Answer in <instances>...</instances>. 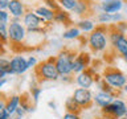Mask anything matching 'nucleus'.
Wrapping results in <instances>:
<instances>
[{"instance_id":"1","label":"nucleus","mask_w":127,"mask_h":119,"mask_svg":"<svg viewBox=\"0 0 127 119\" xmlns=\"http://www.w3.org/2000/svg\"><path fill=\"white\" fill-rule=\"evenodd\" d=\"M73 61L70 54L67 53H61L56 60V66H57V70L60 75H67L73 71Z\"/></svg>"},{"instance_id":"2","label":"nucleus","mask_w":127,"mask_h":119,"mask_svg":"<svg viewBox=\"0 0 127 119\" xmlns=\"http://www.w3.org/2000/svg\"><path fill=\"white\" fill-rule=\"evenodd\" d=\"M105 81L109 83L110 86L115 87V89H121V87H125L126 82H127V78L125 77V74L121 73V71L111 70V71H107L105 74Z\"/></svg>"},{"instance_id":"3","label":"nucleus","mask_w":127,"mask_h":119,"mask_svg":"<svg viewBox=\"0 0 127 119\" xmlns=\"http://www.w3.org/2000/svg\"><path fill=\"white\" fill-rule=\"evenodd\" d=\"M40 75L45 79H49V81H56L60 77V73L57 70V66L53 61H48L44 62L41 67H40Z\"/></svg>"},{"instance_id":"4","label":"nucleus","mask_w":127,"mask_h":119,"mask_svg":"<svg viewBox=\"0 0 127 119\" xmlns=\"http://www.w3.org/2000/svg\"><path fill=\"white\" fill-rule=\"evenodd\" d=\"M103 110H105V113H107V114H111L117 118H122V117H125V114H126L127 106L123 101H121V99H115V101H113L109 106H106Z\"/></svg>"},{"instance_id":"5","label":"nucleus","mask_w":127,"mask_h":119,"mask_svg":"<svg viewBox=\"0 0 127 119\" xmlns=\"http://www.w3.org/2000/svg\"><path fill=\"white\" fill-rule=\"evenodd\" d=\"M89 42L93 49L95 50H103L106 48V44H107V40H106V36L103 34L102 30H95L90 34L89 37Z\"/></svg>"},{"instance_id":"6","label":"nucleus","mask_w":127,"mask_h":119,"mask_svg":"<svg viewBox=\"0 0 127 119\" xmlns=\"http://www.w3.org/2000/svg\"><path fill=\"white\" fill-rule=\"evenodd\" d=\"M8 34H9V38L12 41L20 42L21 40H24V37H25V28L17 21L11 23L9 28H8Z\"/></svg>"},{"instance_id":"7","label":"nucleus","mask_w":127,"mask_h":119,"mask_svg":"<svg viewBox=\"0 0 127 119\" xmlns=\"http://www.w3.org/2000/svg\"><path fill=\"white\" fill-rule=\"evenodd\" d=\"M11 69L13 74H23L29 69L28 67V60H25L23 56H15L11 60Z\"/></svg>"},{"instance_id":"8","label":"nucleus","mask_w":127,"mask_h":119,"mask_svg":"<svg viewBox=\"0 0 127 119\" xmlns=\"http://www.w3.org/2000/svg\"><path fill=\"white\" fill-rule=\"evenodd\" d=\"M74 101L78 103L79 106H86L93 101V94L89 91V89H77L73 94Z\"/></svg>"},{"instance_id":"9","label":"nucleus","mask_w":127,"mask_h":119,"mask_svg":"<svg viewBox=\"0 0 127 119\" xmlns=\"http://www.w3.org/2000/svg\"><path fill=\"white\" fill-rule=\"evenodd\" d=\"M111 41H113V45L115 46L121 54H127V38L121 33H114L111 36Z\"/></svg>"},{"instance_id":"10","label":"nucleus","mask_w":127,"mask_h":119,"mask_svg":"<svg viewBox=\"0 0 127 119\" xmlns=\"http://www.w3.org/2000/svg\"><path fill=\"white\" fill-rule=\"evenodd\" d=\"M41 20L42 19H40L36 13H27L25 15V17H24V24H25V27L28 28L29 30H37L40 25H41Z\"/></svg>"},{"instance_id":"11","label":"nucleus","mask_w":127,"mask_h":119,"mask_svg":"<svg viewBox=\"0 0 127 119\" xmlns=\"http://www.w3.org/2000/svg\"><path fill=\"white\" fill-rule=\"evenodd\" d=\"M94 101L97 102L99 106L106 107V106H109L114 99H113V95H111L109 91L102 90V91H98V93L94 95Z\"/></svg>"},{"instance_id":"12","label":"nucleus","mask_w":127,"mask_h":119,"mask_svg":"<svg viewBox=\"0 0 127 119\" xmlns=\"http://www.w3.org/2000/svg\"><path fill=\"white\" fill-rule=\"evenodd\" d=\"M101 8L105 13H115L122 8V1L121 0H109V1L102 3Z\"/></svg>"},{"instance_id":"13","label":"nucleus","mask_w":127,"mask_h":119,"mask_svg":"<svg viewBox=\"0 0 127 119\" xmlns=\"http://www.w3.org/2000/svg\"><path fill=\"white\" fill-rule=\"evenodd\" d=\"M77 83L79 85V87H82V89H89V87L93 85V77L86 73V71H82V73H79L77 75Z\"/></svg>"},{"instance_id":"14","label":"nucleus","mask_w":127,"mask_h":119,"mask_svg":"<svg viewBox=\"0 0 127 119\" xmlns=\"http://www.w3.org/2000/svg\"><path fill=\"white\" fill-rule=\"evenodd\" d=\"M8 9H9L11 15L15 16V17H21L24 8L23 4L19 1V0H9V5H8Z\"/></svg>"},{"instance_id":"15","label":"nucleus","mask_w":127,"mask_h":119,"mask_svg":"<svg viewBox=\"0 0 127 119\" xmlns=\"http://www.w3.org/2000/svg\"><path fill=\"white\" fill-rule=\"evenodd\" d=\"M34 13L37 15L40 19H42V20H53V19L56 17L54 13H53V11L49 9V8H45V7H40V8H37Z\"/></svg>"},{"instance_id":"16","label":"nucleus","mask_w":127,"mask_h":119,"mask_svg":"<svg viewBox=\"0 0 127 119\" xmlns=\"http://www.w3.org/2000/svg\"><path fill=\"white\" fill-rule=\"evenodd\" d=\"M122 19V16L119 13H105V12H102V13H99L98 16V20L101 23H113V21H119V20Z\"/></svg>"},{"instance_id":"17","label":"nucleus","mask_w":127,"mask_h":119,"mask_svg":"<svg viewBox=\"0 0 127 119\" xmlns=\"http://www.w3.org/2000/svg\"><path fill=\"white\" fill-rule=\"evenodd\" d=\"M19 105H20V97L13 95V97L8 101L7 106H5V109H7L8 113H9V115H13L15 114V111L19 109Z\"/></svg>"},{"instance_id":"18","label":"nucleus","mask_w":127,"mask_h":119,"mask_svg":"<svg viewBox=\"0 0 127 119\" xmlns=\"http://www.w3.org/2000/svg\"><path fill=\"white\" fill-rule=\"evenodd\" d=\"M5 74H13V71L11 69V61L1 58L0 60V78L4 79Z\"/></svg>"},{"instance_id":"19","label":"nucleus","mask_w":127,"mask_h":119,"mask_svg":"<svg viewBox=\"0 0 127 119\" xmlns=\"http://www.w3.org/2000/svg\"><path fill=\"white\" fill-rule=\"evenodd\" d=\"M85 60H83L82 57H77V58H74V61H73V71L74 73H82L83 70H85Z\"/></svg>"},{"instance_id":"20","label":"nucleus","mask_w":127,"mask_h":119,"mask_svg":"<svg viewBox=\"0 0 127 119\" xmlns=\"http://www.w3.org/2000/svg\"><path fill=\"white\" fill-rule=\"evenodd\" d=\"M60 4L65 9H75L78 3H77V0H60Z\"/></svg>"},{"instance_id":"21","label":"nucleus","mask_w":127,"mask_h":119,"mask_svg":"<svg viewBox=\"0 0 127 119\" xmlns=\"http://www.w3.org/2000/svg\"><path fill=\"white\" fill-rule=\"evenodd\" d=\"M79 36V29L78 28H71V29L66 30L64 33V38H67V40H71V38H75Z\"/></svg>"},{"instance_id":"22","label":"nucleus","mask_w":127,"mask_h":119,"mask_svg":"<svg viewBox=\"0 0 127 119\" xmlns=\"http://www.w3.org/2000/svg\"><path fill=\"white\" fill-rule=\"evenodd\" d=\"M79 28L83 30V32H89L94 28V24L90 21V20H82V21H79Z\"/></svg>"},{"instance_id":"23","label":"nucleus","mask_w":127,"mask_h":119,"mask_svg":"<svg viewBox=\"0 0 127 119\" xmlns=\"http://www.w3.org/2000/svg\"><path fill=\"white\" fill-rule=\"evenodd\" d=\"M78 103L74 101V98H69L66 101V109L70 111V113H73V111H77L78 110Z\"/></svg>"},{"instance_id":"24","label":"nucleus","mask_w":127,"mask_h":119,"mask_svg":"<svg viewBox=\"0 0 127 119\" xmlns=\"http://www.w3.org/2000/svg\"><path fill=\"white\" fill-rule=\"evenodd\" d=\"M24 113H25V110H24L23 107H21V109L19 107V109L15 111V114H13V115H11V119H21V118H23V115H24Z\"/></svg>"},{"instance_id":"25","label":"nucleus","mask_w":127,"mask_h":119,"mask_svg":"<svg viewBox=\"0 0 127 119\" xmlns=\"http://www.w3.org/2000/svg\"><path fill=\"white\" fill-rule=\"evenodd\" d=\"M8 13L5 11H0V25H7Z\"/></svg>"},{"instance_id":"26","label":"nucleus","mask_w":127,"mask_h":119,"mask_svg":"<svg viewBox=\"0 0 127 119\" xmlns=\"http://www.w3.org/2000/svg\"><path fill=\"white\" fill-rule=\"evenodd\" d=\"M0 119H11V115L7 111L5 106H4V103H1V118Z\"/></svg>"},{"instance_id":"27","label":"nucleus","mask_w":127,"mask_h":119,"mask_svg":"<svg viewBox=\"0 0 127 119\" xmlns=\"http://www.w3.org/2000/svg\"><path fill=\"white\" fill-rule=\"evenodd\" d=\"M0 33H1V38L3 40H7L9 37V34H8V32L5 29V25H0Z\"/></svg>"},{"instance_id":"28","label":"nucleus","mask_w":127,"mask_h":119,"mask_svg":"<svg viewBox=\"0 0 127 119\" xmlns=\"http://www.w3.org/2000/svg\"><path fill=\"white\" fill-rule=\"evenodd\" d=\"M41 89H34L33 91H32V95H33V99H34V102H37L38 101V95L41 94Z\"/></svg>"},{"instance_id":"29","label":"nucleus","mask_w":127,"mask_h":119,"mask_svg":"<svg viewBox=\"0 0 127 119\" xmlns=\"http://www.w3.org/2000/svg\"><path fill=\"white\" fill-rule=\"evenodd\" d=\"M64 119H79L77 114L74 113H66L65 115H64Z\"/></svg>"},{"instance_id":"30","label":"nucleus","mask_w":127,"mask_h":119,"mask_svg":"<svg viewBox=\"0 0 127 119\" xmlns=\"http://www.w3.org/2000/svg\"><path fill=\"white\" fill-rule=\"evenodd\" d=\"M83 9H85V4H83V3H78L74 11L77 12V13H82V11H83Z\"/></svg>"},{"instance_id":"31","label":"nucleus","mask_w":127,"mask_h":119,"mask_svg":"<svg viewBox=\"0 0 127 119\" xmlns=\"http://www.w3.org/2000/svg\"><path fill=\"white\" fill-rule=\"evenodd\" d=\"M36 62H37V60H36L33 56H31L29 58H28V67H32V66H34L36 65Z\"/></svg>"},{"instance_id":"32","label":"nucleus","mask_w":127,"mask_h":119,"mask_svg":"<svg viewBox=\"0 0 127 119\" xmlns=\"http://www.w3.org/2000/svg\"><path fill=\"white\" fill-rule=\"evenodd\" d=\"M8 5H9V0H0V8H1V11L8 8Z\"/></svg>"},{"instance_id":"33","label":"nucleus","mask_w":127,"mask_h":119,"mask_svg":"<svg viewBox=\"0 0 127 119\" xmlns=\"http://www.w3.org/2000/svg\"><path fill=\"white\" fill-rule=\"evenodd\" d=\"M56 20H65L66 19V15L65 13H60V15H56Z\"/></svg>"},{"instance_id":"34","label":"nucleus","mask_w":127,"mask_h":119,"mask_svg":"<svg viewBox=\"0 0 127 119\" xmlns=\"http://www.w3.org/2000/svg\"><path fill=\"white\" fill-rule=\"evenodd\" d=\"M125 93L127 94V82H126V85H125Z\"/></svg>"},{"instance_id":"35","label":"nucleus","mask_w":127,"mask_h":119,"mask_svg":"<svg viewBox=\"0 0 127 119\" xmlns=\"http://www.w3.org/2000/svg\"><path fill=\"white\" fill-rule=\"evenodd\" d=\"M123 58H125V61L127 62V54H125V56H123Z\"/></svg>"},{"instance_id":"36","label":"nucleus","mask_w":127,"mask_h":119,"mask_svg":"<svg viewBox=\"0 0 127 119\" xmlns=\"http://www.w3.org/2000/svg\"><path fill=\"white\" fill-rule=\"evenodd\" d=\"M118 119H127L126 117H122V118H118Z\"/></svg>"},{"instance_id":"37","label":"nucleus","mask_w":127,"mask_h":119,"mask_svg":"<svg viewBox=\"0 0 127 119\" xmlns=\"http://www.w3.org/2000/svg\"><path fill=\"white\" fill-rule=\"evenodd\" d=\"M125 117H126V118H127V110H126V114H125Z\"/></svg>"},{"instance_id":"38","label":"nucleus","mask_w":127,"mask_h":119,"mask_svg":"<svg viewBox=\"0 0 127 119\" xmlns=\"http://www.w3.org/2000/svg\"><path fill=\"white\" fill-rule=\"evenodd\" d=\"M102 1H103V3H105V1H109V0H102Z\"/></svg>"}]
</instances>
